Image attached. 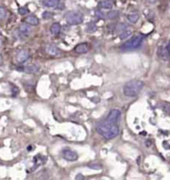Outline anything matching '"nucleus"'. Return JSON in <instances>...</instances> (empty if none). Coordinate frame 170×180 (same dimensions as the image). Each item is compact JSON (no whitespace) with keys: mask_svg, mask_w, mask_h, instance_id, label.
I'll use <instances>...</instances> for the list:
<instances>
[{"mask_svg":"<svg viewBox=\"0 0 170 180\" xmlns=\"http://www.w3.org/2000/svg\"><path fill=\"white\" fill-rule=\"evenodd\" d=\"M143 83L141 81H137V80H133V81L127 82L122 88V92L124 96L128 98H134L139 95L143 89Z\"/></svg>","mask_w":170,"mask_h":180,"instance_id":"f03ea898","label":"nucleus"},{"mask_svg":"<svg viewBox=\"0 0 170 180\" xmlns=\"http://www.w3.org/2000/svg\"><path fill=\"white\" fill-rule=\"evenodd\" d=\"M44 6L49 8H55L58 10H62L65 8V4L62 0H43Z\"/></svg>","mask_w":170,"mask_h":180,"instance_id":"423d86ee","label":"nucleus"},{"mask_svg":"<svg viewBox=\"0 0 170 180\" xmlns=\"http://www.w3.org/2000/svg\"><path fill=\"white\" fill-rule=\"evenodd\" d=\"M113 6V3L111 0H103L99 2V7L103 9H112Z\"/></svg>","mask_w":170,"mask_h":180,"instance_id":"dca6fc26","label":"nucleus"},{"mask_svg":"<svg viewBox=\"0 0 170 180\" xmlns=\"http://www.w3.org/2000/svg\"><path fill=\"white\" fill-rule=\"evenodd\" d=\"M76 179L77 180H79V179L83 180V179H85V177H84V175H82V174H78V175L76 176Z\"/></svg>","mask_w":170,"mask_h":180,"instance_id":"cd10ccee","label":"nucleus"},{"mask_svg":"<svg viewBox=\"0 0 170 180\" xmlns=\"http://www.w3.org/2000/svg\"><path fill=\"white\" fill-rule=\"evenodd\" d=\"M121 116H122V112L117 108H113L109 112L106 122L109 123H113V124H118L119 119H121Z\"/></svg>","mask_w":170,"mask_h":180,"instance_id":"39448f33","label":"nucleus"},{"mask_svg":"<svg viewBox=\"0 0 170 180\" xmlns=\"http://www.w3.org/2000/svg\"><path fill=\"white\" fill-rule=\"evenodd\" d=\"M96 129L98 133L101 134L106 139H113L117 137L119 133V127L118 124L109 123L108 122H102L97 124Z\"/></svg>","mask_w":170,"mask_h":180,"instance_id":"f257e3e1","label":"nucleus"},{"mask_svg":"<svg viewBox=\"0 0 170 180\" xmlns=\"http://www.w3.org/2000/svg\"><path fill=\"white\" fill-rule=\"evenodd\" d=\"M138 19H139V16H138V14H131V15H128L127 16V20L131 23L134 24V23H136L138 21Z\"/></svg>","mask_w":170,"mask_h":180,"instance_id":"aec40b11","label":"nucleus"},{"mask_svg":"<svg viewBox=\"0 0 170 180\" xmlns=\"http://www.w3.org/2000/svg\"><path fill=\"white\" fill-rule=\"evenodd\" d=\"M46 52L49 55H51V56H60V55L62 54V50L59 47H57L56 45L49 44L46 47Z\"/></svg>","mask_w":170,"mask_h":180,"instance_id":"9d476101","label":"nucleus"},{"mask_svg":"<svg viewBox=\"0 0 170 180\" xmlns=\"http://www.w3.org/2000/svg\"><path fill=\"white\" fill-rule=\"evenodd\" d=\"M96 16L99 19H103L104 17V14L102 12V11H99V10H98V11H96Z\"/></svg>","mask_w":170,"mask_h":180,"instance_id":"a878e982","label":"nucleus"},{"mask_svg":"<svg viewBox=\"0 0 170 180\" xmlns=\"http://www.w3.org/2000/svg\"><path fill=\"white\" fill-rule=\"evenodd\" d=\"M159 108H160L163 113H165L166 114H170V104L167 102H161L159 104Z\"/></svg>","mask_w":170,"mask_h":180,"instance_id":"f3484780","label":"nucleus"},{"mask_svg":"<svg viewBox=\"0 0 170 180\" xmlns=\"http://www.w3.org/2000/svg\"><path fill=\"white\" fill-rule=\"evenodd\" d=\"M96 30H97V25L94 24V22H91V23L88 24V26H87V31L88 32H94Z\"/></svg>","mask_w":170,"mask_h":180,"instance_id":"412c9836","label":"nucleus"},{"mask_svg":"<svg viewBox=\"0 0 170 180\" xmlns=\"http://www.w3.org/2000/svg\"><path fill=\"white\" fill-rule=\"evenodd\" d=\"M145 145H146L147 147H150V145H151V141H149V139H148V141H145Z\"/></svg>","mask_w":170,"mask_h":180,"instance_id":"c85d7f7f","label":"nucleus"},{"mask_svg":"<svg viewBox=\"0 0 170 180\" xmlns=\"http://www.w3.org/2000/svg\"><path fill=\"white\" fill-rule=\"evenodd\" d=\"M66 20L70 25H79L84 21V15L79 11H71L66 14Z\"/></svg>","mask_w":170,"mask_h":180,"instance_id":"20e7f679","label":"nucleus"},{"mask_svg":"<svg viewBox=\"0 0 170 180\" xmlns=\"http://www.w3.org/2000/svg\"><path fill=\"white\" fill-rule=\"evenodd\" d=\"M21 71H23L25 73H28V74H34V73H37L39 71V66L38 65H30V66L23 67L21 69Z\"/></svg>","mask_w":170,"mask_h":180,"instance_id":"4468645a","label":"nucleus"},{"mask_svg":"<svg viewBox=\"0 0 170 180\" xmlns=\"http://www.w3.org/2000/svg\"><path fill=\"white\" fill-rule=\"evenodd\" d=\"M144 38H145V36L142 34L136 35V36H133L131 40H128L127 42L122 45L121 50L122 51H131V50H133V49H137L142 44Z\"/></svg>","mask_w":170,"mask_h":180,"instance_id":"7ed1b4c3","label":"nucleus"},{"mask_svg":"<svg viewBox=\"0 0 170 180\" xmlns=\"http://www.w3.org/2000/svg\"><path fill=\"white\" fill-rule=\"evenodd\" d=\"M19 33L24 37H28L31 33V27L27 23H22L19 27Z\"/></svg>","mask_w":170,"mask_h":180,"instance_id":"9b49d317","label":"nucleus"},{"mask_svg":"<svg viewBox=\"0 0 170 180\" xmlns=\"http://www.w3.org/2000/svg\"><path fill=\"white\" fill-rule=\"evenodd\" d=\"M2 62H3V60H2V56H1V55H0V65L2 64Z\"/></svg>","mask_w":170,"mask_h":180,"instance_id":"473e14b6","label":"nucleus"},{"mask_svg":"<svg viewBox=\"0 0 170 180\" xmlns=\"http://www.w3.org/2000/svg\"><path fill=\"white\" fill-rule=\"evenodd\" d=\"M90 167H92V168H101V165H90Z\"/></svg>","mask_w":170,"mask_h":180,"instance_id":"7c9ffc66","label":"nucleus"},{"mask_svg":"<svg viewBox=\"0 0 170 180\" xmlns=\"http://www.w3.org/2000/svg\"><path fill=\"white\" fill-rule=\"evenodd\" d=\"M166 48H167V50H168V52L170 53V41L168 42V44H167V46H166Z\"/></svg>","mask_w":170,"mask_h":180,"instance_id":"2f4dec72","label":"nucleus"},{"mask_svg":"<svg viewBox=\"0 0 170 180\" xmlns=\"http://www.w3.org/2000/svg\"><path fill=\"white\" fill-rule=\"evenodd\" d=\"M145 1H146L147 3H149V4H154V3L158 2L159 0H145Z\"/></svg>","mask_w":170,"mask_h":180,"instance_id":"bb28decb","label":"nucleus"},{"mask_svg":"<svg viewBox=\"0 0 170 180\" xmlns=\"http://www.w3.org/2000/svg\"><path fill=\"white\" fill-rule=\"evenodd\" d=\"M131 35V30H124V31L121 32V34H119V39L121 40H126L127 39L129 36Z\"/></svg>","mask_w":170,"mask_h":180,"instance_id":"6ab92c4d","label":"nucleus"},{"mask_svg":"<svg viewBox=\"0 0 170 180\" xmlns=\"http://www.w3.org/2000/svg\"><path fill=\"white\" fill-rule=\"evenodd\" d=\"M90 50V46L87 43H82V44H79L75 47L74 51L78 53V54H86L89 52Z\"/></svg>","mask_w":170,"mask_h":180,"instance_id":"f8f14e48","label":"nucleus"},{"mask_svg":"<svg viewBox=\"0 0 170 180\" xmlns=\"http://www.w3.org/2000/svg\"><path fill=\"white\" fill-rule=\"evenodd\" d=\"M50 31H51V33L54 35V36H58L60 32H61V25L57 22L53 23L51 25V27H50Z\"/></svg>","mask_w":170,"mask_h":180,"instance_id":"2eb2a0df","label":"nucleus"},{"mask_svg":"<svg viewBox=\"0 0 170 180\" xmlns=\"http://www.w3.org/2000/svg\"><path fill=\"white\" fill-rule=\"evenodd\" d=\"M42 17H43V19H46V20L51 19V18L53 17V13L50 12V11H45V12H43V14H42Z\"/></svg>","mask_w":170,"mask_h":180,"instance_id":"4be33fe9","label":"nucleus"},{"mask_svg":"<svg viewBox=\"0 0 170 180\" xmlns=\"http://www.w3.org/2000/svg\"><path fill=\"white\" fill-rule=\"evenodd\" d=\"M5 17H6V10H5L4 7L0 6V20L4 19Z\"/></svg>","mask_w":170,"mask_h":180,"instance_id":"393cba45","label":"nucleus"},{"mask_svg":"<svg viewBox=\"0 0 170 180\" xmlns=\"http://www.w3.org/2000/svg\"><path fill=\"white\" fill-rule=\"evenodd\" d=\"M157 56L158 58L161 60V61L167 62L170 60V53L168 52V50L166 46H159L157 48Z\"/></svg>","mask_w":170,"mask_h":180,"instance_id":"6e6552de","label":"nucleus"},{"mask_svg":"<svg viewBox=\"0 0 170 180\" xmlns=\"http://www.w3.org/2000/svg\"><path fill=\"white\" fill-rule=\"evenodd\" d=\"M62 156L64 159H66L68 161H75L79 158V154L70 148H64L62 150Z\"/></svg>","mask_w":170,"mask_h":180,"instance_id":"0eeeda50","label":"nucleus"},{"mask_svg":"<svg viewBox=\"0 0 170 180\" xmlns=\"http://www.w3.org/2000/svg\"><path fill=\"white\" fill-rule=\"evenodd\" d=\"M34 145H29V147H27V150L28 151H31V150H34Z\"/></svg>","mask_w":170,"mask_h":180,"instance_id":"c756f323","label":"nucleus"},{"mask_svg":"<svg viewBox=\"0 0 170 180\" xmlns=\"http://www.w3.org/2000/svg\"><path fill=\"white\" fill-rule=\"evenodd\" d=\"M18 12H19L20 15H26V14L29 13V9L27 7H20L18 9Z\"/></svg>","mask_w":170,"mask_h":180,"instance_id":"5701e85b","label":"nucleus"},{"mask_svg":"<svg viewBox=\"0 0 170 180\" xmlns=\"http://www.w3.org/2000/svg\"><path fill=\"white\" fill-rule=\"evenodd\" d=\"M117 29V31L122 32V31H124V30L127 29V25L126 23H121V24H118V27Z\"/></svg>","mask_w":170,"mask_h":180,"instance_id":"b1692460","label":"nucleus"},{"mask_svg":"<svg viewBox=\"0 0 170 180\" xmlns=\"http://www.w3.org/2000/svg\"><path fill=\"white\" fill-rule=\"evenodd\" d=\"M1 46H2V40L0 39V47H1Z\"/></svg>","mask_w":170,"mask_h":180,"instance_id":"72a5a7b5","label":"nucleus"},{"mask_svg":"<svg viewBox=\"0 0 170 180\" xmlns=\"http://www.w3.org/2000/svg\"><path fill=\"white\" fill-rule=\"evenodd\" d=\"M30 58V53L27 51V50H21L16 54V57H15V60L18 64H24L26 63Z\"/></svg>","mask_w":170,"mask_h":180,"instance_id":"1a4fd4ad","label":"nucleus"},{"mask_svg":"<svg viewBox=\"0 0 170 180\" xmlns=\"http://www.w3.org/2000/svg\"><path fill=\"white\" fill-rule=\"evenodd\" d=\"M24 21L25 23L29 24L30 26H37L39 24V19L35 16V15H29V16H27L24 19Z\"/></svg>","mask_w":170,"mask_h":180,"instance_id":"ddd939ff","label":"nucleus"},{"mask_svg":"<svg viewBox=\"0 0 170 180\" xmlns=\"http://www.w3.org/2000/svg\"><path fill=\"white\" fill-rule=\"evenodd\" d=\"M118 15H119V12L117 11V10H113V11H109V12L107 14V17H108V19L113 20V19L117 18Z\"/></svg>","mask_w":170,"mask_h":180,"instance_id":"a211bd4d","label":"nucleus"}]
</instances>
